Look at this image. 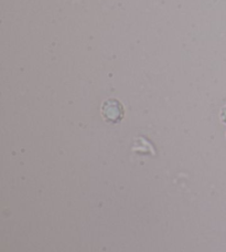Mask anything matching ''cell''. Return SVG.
I'll list each match as a JSON object with an SVG mask.
<instances>
[{
  "label": "cell",
  "instance_id": "cell-1",
  "mask_svg": "<svg viewBox=\"0 0 226 252\" xmlns=\"http://www.w3.org/2000/svg\"><path fill=\"white\" fill-rule=\"evenodd\" d=\"M102 115L110 123H118L124 118V107L117 100H107L103 103Z\"/></svg>",
  "mask_w": 226,
  "mask_h": 252
},
{
  "label": "cell",
  "instance_id": "cell-2",
  "mask_svg": "<svg viewBox=\"0 0 226 252\" xmlns=\"http://www.w3.org/2000/svg\"><path fill=\"white\" fill-rule=\"evenodd\" d=\"M221 120H222L223 122L226 124V106L223 107L222 112H221Z\"/></svg>",
  "mask_w": 226,
  "mask_h": 252
}]
</instances>
